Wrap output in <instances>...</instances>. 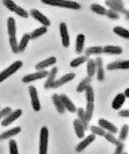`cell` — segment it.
Wrapping results in <instances>:
<instances>
[{"label":"cell","mask_w":129,"mask_h":154,"mask_svg":"<svg viewBox=\"0 0 129 154\" xmlns=\"http://www.w3.org/2000/svg\"><path fill=\"white\" fill-rule=\"evenodd\" d=\"M125 18H126L127 20H129V11H127V12L126 13V14H125Z\"/></svg>","instance_id":"7dc6e473"},{"label":"cell","mask_w":129,"mask_h":154,"mask_svg":"<svg viewBox=\"0 0 129 154\" xmlns=\"http://www.w3.org/2000/svg\"><path fill=\"white\" fill-rule=\"evenodd\" d=\"M21 132V128L19 126L15 127L13 129H11L7 131L3 132L1 135H0V140H7L9 138L17 135Z\"/></svg>","instance_id":"d4e9b609"},{"label":"cell","mask_w":129,"mask_h":154,"mask_svg":"<svg viewBox=\"0 0 129 154\" xmlns=\"http://www.w3.org/2000/svg\"><path fill=\"white\" fill-rule=\"evenodd\" d=\"M60 33L61 39H62L63 46L65 48L69 47L70 46V37L68 34L67 24L65 23H61L60 24Z\"/></svg>","instance_id":"9c48e42d"},{"label":"cell","mask_w":129,"mask_h":154,"mask_svg":"<svg viewBox=\"0 0 129 154\" xmlns=\"http://www.w3.org/2000/svg\"><path fill=\"white\" fill-rule=\"evenodd\" d=\"M60 98L62 100L63 106H64L65 109L69 111L70 113H76L77 108H76V105L72 102V101L68 97L66 94H60Z\"/></svg>","instance_id":"2e32d148"},{"label":"cell","mask_w":129,"mask_h":154,"mask_svg":"<svg viewBox=\"0 0 129 154\" xmlns=\"http://www.w3.org/2000/svg\"><path fill=\"white\" fill-rule=\"evenodd\" d=\"M112 1H115V2H116L117 3H119V4L124 6V2H123V0H112Z\"/></svg>","instance_id":"bcb514c9"},{"label":"cell","mask_w":129,"mask_h":154,"mask_svg":"<svg viewBox=\"0 0 129 154\" xmlns=\"http://www.w3.org/2000/svg\"><path fill=\"white\" fill-rule=\"evenodd\" d=\"M22 113H23V110L22 109H16V110H15L14 112L12 111L11 113L8 114L7 117H5L4 119L2 120V122H1V125H2V126L3 127H7L8 125L13 123L15 121H16L18 119V117H20L21 115H22Z\"/></svg>","instance_id":"30bf717a"},{"label":"cell","mask_w":129,"mask_h":154,"mask_svg":"<svg viewBox=\"0 0 129 154\" xmlns=\"http://www.w3.org/2000/svg\"><path fill=\"white\" fill-rule=\"evenodd\" d=\"M104 138L106 139L108 142L111 143V144H113V145H117L118 144H120V140L118 139V138H116L114 136V134H111V133H107L105 134V135H104Z\"/></svg>","instance_id":"f35d334b"},{"label":"cell","mask_w":129,"mask_h":154,"mask_svg":"<svg viewBox=\"0 0 129 154\" xmlns=\"http://www.w3.org/2000/svg\"><path fill=\"white\" fill-rule=\"evenodd\" d=\"M123 154H127V152H123Z\"/></svg>","instance_id":"c3c4849f"},{"label":"cell","mask_w":129,"mask_h":154,"mask_svg":"<svg viewBox=\"0 0 129 154\" xmlns=\"http://www.w3.org/2000/svg\"><path fill=\"white\" fill-rule=\"evenodd\" d=\"M107 69L108 70H116V69H129V60L116 61L111 62L107 66Z\"/></svg>","instance_id":"7c38bea8"},{"label":"cell","mask_w":129,"mask_h":154,"mask_svg":"<svg viewBox=\"0 0 129 154\" xmlns=\"http://www.w3.org/2000/svg\"><path fill=\"white\" fill-rule=\"evenodd\" d=\"M41 1L44 4L52 6V7H63V8L72 10H79L81 8L79 3L72 0H41Z\"/></svg>","instance_id":"7a4b0ae2"},{"label":"cell","mask_w":129,"mask_h":154,"mask_svg":"<svg viewBox=\"0 0 129 154\" xmlns=\"http://www.w3.org/2000/svg\"><path fill=\"white\" fill-rule=\"evenodd\" d=\"M31 35L30 34H24L20 40V42L18 43V51L19 52H23L25 51V49L27 46V44L31 40Z\"/></svg>","instance_id":"f546056e"},{"label":"cell","mask_w":129,"mask_h":154,"mask_svg":"<svg viewBox=\"0 0 129 154\" xmlns=\"http://www.w3.org/2000/svg\"><path fill=\"white\" fill-rule=\"evenodd\" d=\"M51 100L53 101L54 105H55V108H56L57 111L59 112V113H60V114L64 113L65 108L64 106H63V104L62 100L60 98V95L57 94H55L51 97Z\"/></svg>","instance_id":"cb8c5ba5"},{"label":"cell","mask_w":129,"mask_h":154,"mask_svg":"<svg viewBox=\"0 0 129 154\" xmlns=\"http://www.w3.org/2000/svg\"><path fill=\"white\" fill-rule=\"evenodd\" d=\"M30 14L32 16V18H34L38 22H39L45 27H47V26L51 25V21L49 20L48 18L45 16L44 14H42L41 12L39 11L38 10L32 9L31 11Z\"/></svg>","instance_id":"ba28073f"},{"label":"cell","mask_w":129,"mask_h":154,"mask_svg":"<svg viewBox=\"0 0 129 154\" xmlns=\"http://www.w3.org/2000/svg\"><path fill=\"white\" fill-rule=\"evenodd\" d=\"M10 154H18L17 143L15 140H11L9 141Z\"/></svg>","instance_id":"ab89813d"},{"label":"cell","mask_w":129,"mask_h":154,"mask_svg":"<svg viewBox=\"0 0 129 154\" xmlns=\"http://www.w3.org/2000/svg\"><path fill=\"white\" fill-rule=\"evenodd\" d=\"M28 91H29V94H30L31 102V106H32L33 109L35 112H39L41 109V104L39 101L36 88L33 85H30Z\"/></svg>","instance_id":"8992f818"},{"label":"cell","mask_w":129,"mask_h":154,"mask_svg":"<svg viewBox=\"0 0 129 154\" xmlns=\"http://www.w3.org/2000/svg\"><path fill=\"white\" fill-rule=\"evenodd\" d=\"M119 116L121 117H129V109H123L119 112Z\"/></svg>","instance_id":"ee69618b"},{"label":"cell","mask_w":129,"mask_h":154,"mask_svg":"<svg viewBox=\"0 0 129 154\" xmlns=\"http://www.w3.org/2000/svg\"><path fill=\"white\" fill-rule=\"evenodd\" d=\"M94 109H95L94 103H87L86 109H85V114L86 116H87V117H88V119L89 122L92 119L93 113H94Z\"/></svg>","instance_id":"8d00e7d4"},{"label":"cell","mask_w":129,"mask_h":154,"mask_svg":"<svg viewBox=\"0 0 129 154\" xmlns=\"http://www.w3.org/2000/svg\"><path fill=\"white\" fill-rule=\"evenodd\" d=\"M7 33L9 35V42L13 53H19L18 42L16 38V23L14 18L10 17L7 19Z\"/></svg>","instance_id":"6da1fadb"},{"label":"cell","mask_w":129,"mask_h":154,"mask_svg":"<svg viewBox=\"0 0 129 154\" xmlns=\"http://www.w3.org/2000/svg\"><path fill=\"white\" fill-rule=\"evenodd\" d=\"M124 94V95L126 97H129V88H127V89L125 90V91Z\"/></svg>","instance_id":"f6af8a7d"},{"label":"cell","mask_w":129,"mask_h":154,"mask_svg":"<svg viewBox=\"0 0 129 154\" xmlns=\"http://www.w3.org/2000/svg\"><path fill=\"white\" fill-rule=\"evenodd\" d=\"M57 59L55 57H50V58H47V59L42 61V62H39L38 64L35 65V69L37 70H44V69H46L47 67L51 66L56 63Z\"/></svg>","instance_id":"d6986e66"},{"label":"cell","mask_w":129,"mask_h":154,"mask_svg":"<svg viewBox=\"0 0 129 154\" xmlns=\"http://www.w3.org/2000/svg\"><path fill=\"white\" fill-rule=\"evenodd\" d=\"M23 66V62L22 61H16L13 64H11L7 69H5L3 71L0 73V83L4 82L7 78L15 74L21 67Z\"/></svg>","instance_id":"277c9868"},{"label":"cell","mask_w":129,"mask_h":154,"mask_svg":"<svg viewBox=\"0 0 129 154\" xmlns=\"http://www.w3.org/2000/svg\"><path fill=\"white\" fill-rule=\"evenodd\" d=\"M47 30V27L45 26H41V27L37 28L35 30H33L32 32L31 33V39H36L38 38H39L42 35H44V34H46Z\"/></svg>","instance_id":"e575fe53"},{"label":"cell","mask_w":129,"mask_h":154,"mask_svg":"<svg viewBox=\"0 0 129 154\" xmlns=\"http://www.w3.org/2000/svg\"><path fill=\"white\" fill-rule=\"evenodd\" d=\"M85 43V35L83 34H79L77 35L76 41V53L77 54H80L83 53Z\"/></svg>","instance_id":"603a6c76"},{"label":"cell","mask_w":129,"mask_h":154,"mask_svg":"<svg viewBox=\"0 0 129 154\" xmlns=\"http://www.w3.org/2000/svg\"><path fill=\"white\" fill-rule=\"evenodd\" d=\"M87 73L88 76L92 78L96 74V65H95V61L94 59L89 58L87 62Z\"/></svg>","instance_id":"83f0119b"},{"label":"cell","mask_w":129,"mask_h":154,"mask_svg":"<svg viewBox=\"0 0 129 154\" xmlns=\"http://www.w3.org/2000/svg\"><path fill=\"white\" fill-rule=\"evenodd\" d=\"M49 131L46 126H44L40 131L39 137V154H47L48 147Z\"/></svg>","instance_id":"5b68a950"},{"label":"cell","mask_w":129,"mask_h":154,"mask_svg":"<svg viewBox=\"0 0 129 154\" xmlns=\"http://www.w3.org/2000/svg\"><path fill=\"white\" fill-rule=\"evenodd\" d=\"M75 77H76V74L74 73H69V74H65L63 77H61L60 79L55 81V82L51 85V89H57V88L62 86L63 85H64L66 83L69 82L73 80Z\"/></svg>","instance_id":"4fadbf2b"},{"label":"cell","mask_w":129,"mask_h":154,"mask_svg":"<svg viewBox=\"0 0 129 154\" xmlns=\"http://www.w3.org/2000/svg\"><path fill=\"white\" fill-rule=\"evenodd\" d=\"M85 96L87 103H94L95 101V94L94 90L91 85H89L85 90Z\"/></svg>","instance_id":"d590c367"},{"label":"cell","mask_w":129,"mask_h":154,"mask_svg":"<svg viewBox=\"0 0 129 154\" xmlns=\"http://www.w3.org/2000/svg\"><path fill=\"white\" fill-rule=\"evenodd\" d=\"M124 149V144L123 142H120V144H118L116 145V148H115L114 154H123Z\"/></svg>","instance_id":"7bdbcfd3"},{"label":"cell","mask_w":129,"mask_h":154,"mask_svg":"<svg viewBox=\"0 0 129 154\" xmlns=\"http://www.w3.org/2000/svg\"><path fill=\"white\" fill-rule=\"evenodd\" d=\"M73 126L76 134L77 136V137L79 139L84 137V134H85V129L83 127V124L81 123L80 121L77 118V119L74 120L73 122Z\"/></svg>","instance_id":"7402d4cb"},{"label":"cell","mask_w":129,"mask_h":154,"mask_svg":"<svg viewBox=\"0 0 129 154\" xmlns=\"http://www.w3.org/2000/svg\"><path fill=\"white\" fill-rule=\"evenodd\" d=\"M103 50H104V48L102 46H91L86 50L85 54L87 56L99 55V54H103Z\"/></svg>","instance_id":"f1b7e54d"},{"label":"cell","mask_w":129,"mask_h":154,"mask_svg":"<svg viewBox=\"0 0 129 154\" xmlns=\"http://www.w3.org/2000/svg\"><path fill=\"white\" fill-rule=\"evenodd\" d=\"M90 8L94 13L99 14V15H106L107 11H108L105 7H104L101 5L97 4V3H93V4L91 5Z\"/></svg>","instance_id":"d6a6232c"},{"label":"cell","mask_w":129,"mask_h":154,"mask_svg":"<svg viewBox=\"0 0 129 154\" xmlns=\"http://www.w3.org/2000/svg\"><path fill=\"white\" fill-rule=\"evenodd\" d=\"M98 124H99V126L101 127L102 129H104L108 133H111V134H113L118 133L117 127L115 126L114 124H112L111 122H108V120L104 119V118H100L98 121Z\"/></svg>","instance_id":"8fae6325"},{"label":"cell","mask_w":129,"mask_h":154,"mask_svg":"<svg viewBox=\"0 0 129 154\" xmlns=\"http://www.w3.org/2000/svg\"><path fill=\"white\" fill-rule=\"evenodd\" d=\"M113 32L123 38L129 39V30L122 26H115L113 28Z\"/></svg>","instance_id":"4dcf8cb0"},{"label":"cell","mask_w":129,"mask_h":154,"mask_svg":"<svg viewBox=\"0 0 129 154\" xmlns=\"http://www.w3.org/2000/svg\"><path fill=\"white\" fill-rule=\"evenodd\" d=\"M89 59L88 56L84 55V56H80V57H78V58H75L70 62V66L73 67V68H76V67L79 66L83 63L88 62V60Z\"/></svg>","instance_id":"1f68e13d"},{"label":"cell","mask_w":129,"mask_h":154,"mask_svg":"<svg viewBox=\"0 0 129 154\" xmlns=\"http://www.w3.org/2000/svg\"><path fill=\"white\" fill-rule=\"evenodd\" d=\"M92 78L90 77H86L85 78H83V80L81 81L79 84L77 85L76 87V91L78 93H83L85 92L86 89L91 85V82H92Z\"/></svg>","instance_id":"4316f807"},{"label":"cell","mask_w":129,"mask_h":154,"mask_svg":"<svg viewBox=\"0 0 129 154\" xmlns=\"http://www.w3.org/2000/svg\"><path fill=\"white\" fill-rule=\"evenodd\" d=\"M103 53L106 54H110V55H119L123 53V48L119 46H105L103 47Z\"/></svg>","instance_id":"44dd1931"},{"label":"cell","mask_w":129,"mask_h":154,"mask_svg":"<svg viewBox=\"0 0 129 154\" xmlns=\"http://www.w3.org/2000/svg\"><path fill=\"white\" fill-rule=\"evenodd\" d=\"M95 65H96V76L99 82H103L105 78V72H104V62L100 57L95 58Z\"/></svg>","instance_id":"9a60e30c"},{"label":"cell","mask_w":129,"mask_h":154,"mask_svg":"<svg viewBox=\"0 0 129 154\" xmlns=\"http://www.w3.org/2000/svg\"><path fill=\"white\" fill-rule=\"evenodd\" d=\"M59 69L57 67H53L52 69L49 72L48 76H47V80L46 81V82L44 84V88L45 89H51V85L55 82V81L56 80V75L58 74Z\"/></svg>","instance_id":"ffe728a7"},{"label":"cell","mask_w":129,"mask_h":154,"mask_svg":"<svg viewBox=\"0 0 129 154\" xmlns=\"http://www.w3.org/2000/svg\"><path fill=\"white\" fill-rule=\"evenodd\" d=\"M95 137L96 136L94 135V134H90V135H88L87 137H85L83 139L82 141L79 143L77 146L76 147V151L77 152H83V150L85 149L86 148L89 146V145L92 144L95 140Z\"/></svg>","instance_id":"5bb4252c"},{"label":"cell","mask_w":129,"mask_h":154,"mask_svg":"<svg viewBox=\"0 0 129 154\" xmlns=\"http://www.w3.org/2000/svg\"><path fill=\"white\" fill-rule=\"evenodd\" d=\"M49 72L47 71V70H39L36 73H33V74H27V75H25V76L23 78V82L24 83H30L32 82H35V81L39 80V79H43V78H46V77L48 76Z\"/></svg>","instance_id":"52a82bcc"},{"label":"cell","mask_w":129,"mask_h":154,"mask_svg":"<svg viewBox=\"0 0 129 154\" xmlns=\"http://www.w3.org/2000/svg\"><path fill=\"white\" fill-rule=\"evenodd\" d=\"M2 2L7 9L10 10L11 11L15 12L18 16L24 18V19L28 18V16H29V14L27 13V11H26L25 10L22 8V7H18L13 0H2Z\"/></svg>","instance_id":"3957f363"},{"label":"cell","mask_w":129,"mask_h":154,"mask_svg":"<svg viewBox=\"0 0 129 154\" xmlns=\"http://www.w3.org/2000/svg\"><path fill=\"white\" fill-rule=\"evenodd\" d=\"M106 16L109 19H111V20H117V19H120V14H119V13H117L116 11H114L111 9L107 11Z\"/></svg>","instance_id":"60d3db41"},{"label":"cell","mask_w":129,"mask_h":154,"mask_svg":"<svg viewBox=\"0 0 129 154\" xmlns=\"http://www.w3.org/2000/svg\"><path fill=\"white\" fill-rule=\"evenodd\" d=\"M11 112L12 109L11 107H6V108L2 109V110L0 111V120L2 119V118L4 119L5 117H7L8 114H10Z\"/></svg>","instance_id":"b9f144b4"},{"label":"cell","mask_w":129,"mask_h":154,"mask_svg":"<svg viewBox=\"0 0 129 154\" xmlns=\"http://www.w3.org/2000/svg\"><path fill=\"white\" fill-rule=\"evenodd\" d=\"M125 101H126V97H125L124 94L120 93L115 97V98L113 99L111 107L115 110H119L122 108V106L125 103Z\"/></svg>","instance_id":"ac0fdd59"},{"label":"cell","mask_w":129,"mask_h":154,"mask_svg":"<svg viewBox=\"0 0 129 154\" xmlns=\"http://www.w3.org/2000/svg\"><path fill=\"white\" fill-rule=\"evenodd\" d=\"M76 113H77V116H78V119L83 124L85 130H87L88 129V126H89V121H88V117L85 114V110L83 108H79L77 109Z\"/></svg>","instance_id":"484cf974"},{"label":"cell","mask_w":129,"mask_h":154,"mask_svg":"<svg viewBox=\"0 0 129 154\" xmlns=\"http://www.w3.org/2000/svg\"><path fill=\"white\" fill-rule=\"evenodd\" d=\"M105 5H106L107 7H109V9L112 10L114 11H116L117 13L126 14V13L127 12L124 6L119 4V3H117L115 1H112V0H106L105 1Z\"/></svg>","instance_id":"e0dca14e"},{"label":"cell","mask_w":129,"mask_h":154,"mask_svg":"<svg viewBox=\"0 0 129 154\" xmlns=\"http://www.w3.org/2000/svg\"><path fill=\"white\" fill-rule=\"evenodd\" d=\"M91 132L92 134L95 136H100V137H104L106 131L104 129H102L100 126H96V125H92L91 126Z\"/></svg>","instance_id":"74e56055"},{"label":"cell","mask_w":129,"mask_h":154,"mask_svg":"<svg viewBox=\"0 0 129 154\" xmlns=\"http://www.w3.org/2000/svg\"><path fill=\"white\" fill-rule=\"evenodd\" d=\"M129 133V126L127 124L123 125L121 129H120V134H119V140L120 142H124L126 139H127V136Z\"/></svg>","instance_id":"836d02e7"}]
</instances>
